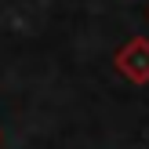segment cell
I'll list each match as a JSON object with an SVG mask.
<instances>
[{
  "instance_id": "obj_1",
  "label": "cell",
  "mask_w": 149,
  "mask_h": 149,
  "mask_svg": "<svg viewBox=\"0 0 149 149\" xmlns=\"http://www.w3.org/2000/svg\"><path fill=\"white\" fill-rule=\"evenodd\" d=\"M113 65L131 84H149V36H131L113 55Z\"/></svg>"
}]
</instances>
